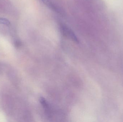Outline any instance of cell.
I'll list each match as a JSON object with an SVG mask.
<instances>
[{
  "instance_id": "6da1fadb",
  "label": "cell",
  "mask_w": 123,
  "mask_h": 122,
  "mask_svg": "<svg viewBox=\"0 0 123 122\" xmlns=\"http://www.w3.org/2000/svg\"><path fill=\"white\" fill-rule=\"evenodd\" d=\"M0 24L8 26L10 25V22L7 19L3 18H0Z\"/></svg>"
}]
</instances>
